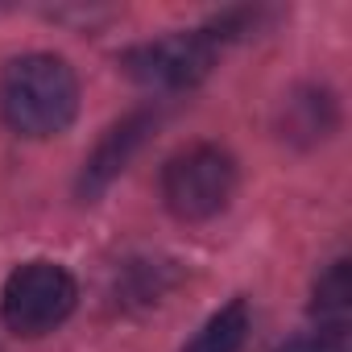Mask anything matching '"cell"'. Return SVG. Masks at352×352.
Here are the masks:
<instances>
[{"label":"cell","mask_w":352,"mask_h":352,"mask_svg":"<svg viewBox=\"0 0 352 352\" xmlns=\"http://www.w3.org/2000/svg\"><path fill=\"white\" fill-rule=\"evenodd\" d=\"M149 124H153L149 112H133V116H124L120 124H112V129L104 133V141L96 145V153L83 162V179H79V191H83V195H100V191L116 179V174L129 166V157L141 149Z\"/></svg>","instance_id":"cell-5"},{"label":"cell","mask_w":352,"mask_h":352,"mask_svg":"<svg viewBox=\"0 0 352 352\" xmlns=\"http://www.w3.org/2000/svg\"><path fill=\"white\" fill-rule=\"evenodd\" d=\"M236 191V162L220 145H187L162 166V204L179 220H212Z\"/></svg>","instance_id":"cell-2"},{"label":"cell","mask_w":352,"mask_h":352,"mask_svg":"<svg viewBox=\"0 0 352 352\" xmlns=\"http://www.w3.org/2000/svg\"><path fill=\"white\" fill-rule=\"evenodd\" d=\"M336 124V104L327 91H298L294 100H286V137H302V141H319L327 137Z\"/></svg>","instance_id":"cell-8"},{"label":"cell","mask_w":352,"mask_h":352,"mask_svg":"<svg viewBox=\"0 0 352 352\" xmlns=\"http://www.w3.org/2000/svg\"><path fill=\"white\" fill-rule=\"evenodd\" d=\"M245 336H249V302L245 298H232L228 307H220L195 331V340L183 352H241Z\"/></svg>","instance_id":"cell-7"},{"label":"cell","mask_w":352,"mask_h":352,"mask_svg":"<svg viewBox=\"0 0 352 352\" xmlns=\"http://www.w3.org/2000/svg\"><path fill=\"white\" fill-rule=\"evenodd\" d=\"M216 63V42L204 34V30H191V34H170V38H157V42H141L133 46L120 67L145 83V87H162V91H179V87H191L199 83Z\"/></svg>","instance_id":"cell-4"},{"label":"cell","mask_w":352,"mask_h":352,"mask_svg":"<svg viewBox=\"0 0 352 352\" xmlns=\"http://www.w3.org/2000/svg\"><path fill=\"white\" fill-rule=\"evenodd\" d=\"M311 315L319 319V336L344 340V327H348V315H352V278H348V261L327 265V274L315 282Z\"/></svg>","instance_id":"cell-6"},{"label":"cell","mask_w":352,"mask_h":352,"mask_svg":"<svg viewBox=\"0 0 352 352\" xmlns=\"http://www.w3.org/2000/svg\"><path fill=\"white\" fill-rule=\"evenodd\" d=\"M75 302L79 286L58 261H25L5 278L0 319L17 336H46L75 311Z\"/></svg>","instance_id":"cell-3"},{"label":"cell","mask_w":352,"mask_h":352,"mask_svg":"<svg viewBox=\"0 0 352 352\" xmlns=\"http://www.w3.org/2000/svg\"><path fill=\"white\" fill-rule=\"evenodd\" d=\"M79 112V79L58 54H21L0 75V116L21 137H58Z\"/></svg>","instance_id":"cell-1"},{"label":"cell","mask_w":352,"mask_h":352,"mask_svg":"<svg viewBox=\"0 0 352 352\" xmlns=\"http://www.w3.org/2000/svg\"><path fill=\"white\" fill-rule=\"evenodd\" d=\"M278 352H344V340H331V336H294V340H286Z\"/></svg>","instance_id":"cell-9"}]
</instances>
